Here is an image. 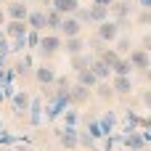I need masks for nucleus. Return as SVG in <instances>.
I'll return each mask as SVG.
<instances>
[{"label":"nucleus","instance_id":"f257e3e1","mask_svg":"<svg viewBox=\"0 0 151 151\" xmlns=\"http://www.w3.org/2000/svg\"><path fill=\"white\" fill-rule=\"evenodd\" d=\"M42 58H50V56H56L58 50H61V35L58 32H48V35H40V42H37V48H35Z\"/></svg>","mask_w":151,"mask_h":151},{"label":"nucleus","instance_id":"f03ea898","mask_svg":"<svg viewBox=\"0 0 151 151\" xmlns=\"http://www.w3.org/2000/svg\"><path fill=\"white\" fill-rule=\"evenodd\" d=\"M119 32H122V29H119V24H117L114 19H104V21L96 24V35H98L104 42H114V40L119 37Z\"/></svg>","mask_w":151,"mask_h":151},{"label":"nucleus","instance_id":"7ed1b4c3","mask_svg":"<svg viewBox=\"0 0 151 151\" xmlns=\"http://www.w3.org/2000/svg\"><path fill=\"white\" fill-rule=\"evenodd\" d=\"M127 61H130V66L138 69V72H149V66H151L149 50H143V48H133V50H127Z\"/></svg>","mask_w":151,"mask_h":151},{"label":"nucleus","instance_id":"20e7f679","mask_svg":"<svg viewBox=\"0 0 151 151\" xmlns=\"http://www.w3.org/2000/svg\"><path fill=\"white\" fill-rule=\"evenodd\" d=\"M119 143L127 151H141V149L149 146V143L143 141V133H141V130H127V133H122V141H119Z\"/></svg>","mask_w":151,"mask_h":151},{"label":"nucleus","instance_id":"39448f33","mask_svg":"<svg viewBox=\"0 0 151 151\" xmlns=\"http://www.w3.org/2000/svg\"><path fill=\"white\" fill-rule=\"evenodd\" d=\"M29 98H32V96H29L27 90H13V96H11V109H13L16 117H24V114H27Z\"/></svg>","mask_w":151,"mask_h":151},{"label":"nucleus","instance_id":"423d86ee","mask_svg":"<svg viewBox=\"0 0 151 151\" xmlns=\"http://www.w3.org/2000/svg\"><path fill=\"white\" fill-rule=\"evenodd\" d=\"M80 32H82V24L74 19V13H69V16H64V19H61L58 35H64V37H77Z\"/></svg>","mask_w":151,"mask_h":151},{"label":"nucleus","instance_id":"0eeeda50","mask_svg":"<svg viewBox=\"0 0 151 151\" xmlns=\"http://www.w3.org/2000/svg\"><path fill=\"white\" fill-rule=\"evenodd\" d=\"M27 29H29L27 21H19V19H5V24H3V32H5L8 40H13V37H24Z\"/></svg>","mask_w":151,"mask_h":151},{"label":"nucleus","instance_id":"6e6552de","mask_svg":"<svg viewBox=\"0 0 151 151\" xmlns=\"http://www.w3.org/2000/svg\"><path fill=\"white\" fill-rule=\"evenodd\" d=\"M77 133H80V130H77L74 125H64V127L58 130V143H61L64 149H69V151L77 149Z\"/></svg>","mask_w":151,"mask_h":151},{"label":"nucleus","instance_id":"1a4fd4ad","mask_svg":"<svg viewBox=\"0 0 151 151\" xmlns=\"http://www.w3.org/2000/svg\"><path fill=\"white\" fill-rule=\"evenodd\" d=\"M109 11L114 13V21H127L133 5H130L127 0H111V3H109Z\"/></svg>","mask_w":151,"mask_h":151},{"label":"nucleus","instance_id":"9d476101","mask_svg":"<svg viewBox=\"0 0 151 151\" xmlns=\"http://www.w3.org/2000/svg\"><path fill=\"white\" fill-rule=\"evenodd\" d=\"M32 72H35V80H37L40 85H53V80H56V69H53L50 64L32 66Z\"/></svg>","mask_w":151,"mask_h":151},{"label":"nucleus","instance_id":"9b49d317","mask_svg":"<svg viewBox=\"0 0 151 151\" xmlns=\"http://www.w3.org/2000/svg\"><path fill=\"white\" fill-rule=\"evenodd\" d=\"M111 90L114 93H119V96H130L135 88H133V80H130V74H114V80H111Z\"/></svg>","mask_w":151,"mask_h":151},{"label":"nucleus","instance_id":"f8f14e48","mask_svg":"<svg viewBox=\"0 0 151 151\" xmlns=\"http://www.w3.org/2000/svg\"><path fill=\"white\" fill-rule=\"evenodd\" d=\"M27 117H29V125L32 127H40L42 125V98H29Z\"/></svg>","mask_w":151,"mask_h":151},{"label":"nucleus","instance_id":"ddd939ff","mask_svg":"<svg viewBox=\"0 0 151 151\" xmlns=\"http://www.w3.org/2000/svg\"><path fill=\"white\" fill-rule=\"evenodd\" d=\"M3 11H5V19H19V21H24V19H27V13H29L27 3H21V0H13V3H8Z\"/></svg>","mask_w":151,"mask_h":151},{"label":"nucleus","instance_id":"4468645a","mask_svg":"<svg viewBox=\"0 0 151 151\" xmlns=\"http://www.w3.org/2000/svg\"><path fill=\"white\" fill-rule=\"evenodd\" d=\"M27 27L29 29H37V32H45V8H35L27 13Z\"/></svg>","mask_w":151,"mask_h":151},{"label":"nucleus","instance_id":"2eb2a0df","mask_svg":"<svg viewBox=\"0 0 151 151\" xmlns=\"http://www.w3.org/2000/svg\"><path fill=\"white\" fill-rule=\"evenodd\" d=\"M61 48L69 53V56H74V53H82L85 50V40L77 35V37H61Z\"/></svg>","mask_w":151,"mask_h":151},{"label":"nucleus","instance_id":"dca6fc26","mask_svg":"<svg viewBox=\"0 0 151 151\" xmlns=\"http://www.w3.org/2000/svg\"><path fill=\"white\" fill-rule=\"evenodd\" d=\"M69 98H72V104H85L88 98H90V88H85V85H69Z\"/></svg>","mask_w":151,"mask_h":151},{"label":"nucleus","instance_id":"f3484780","mask_svg":"<svg viewBox=\"0 0 151 151\" xmlns=\"http://www.w3.org/2000/svg\"><path fill=\"white\" fill-rule=\"evenodd\" d=\"M50 8H56L61 16H69L80 8V0H50Z\"/></svg>","mask_w":151,"mask_h":151},{"label":"nucleus","instance_id":"a211bd4d","mask_svg":"<svg viewBox=\"0 0 151 151\" xmlns=\"http://www.w3.org/2000/svg\"><path fill=\"white\" fill-rule=\"evenodd\" d=\"M88 69H90L98 80H109V74H111V66H106L98 56H93V61H90V66H88Z\"/></svg>","mask_w":151,"mask_h":151},{"label":"nucleus","instance_id":"6ab92c4d","mask_svg":"<svg viewBox=\"0 0 151 151\" xmlns=\"http://www.w3.org/2000/svg\"><path fill=\"white\" fill-rule=\"evenodd\" d=\"M61 13L56 11V8H45V29H50V32H58V27H61Z\"/></svg>","mask_w":151,"mask_h":151},{"label":"nucleus","instance_id":"aec40b11","mask_svg":"<svg viewBox=\"0 0 151 151\" xmlns=\"http://www.w3.org/2000/svg\"><path fill=\"white\" fill-rule=\"evenodd\" d=\"M98 125H101V130H104V135H109V133H114V127H117V114H114V111H104V114L98 117Z\"/></svg>","mask_w":151,"mask_h":151},{"label":"nucleus","instance_id":"412c9836","mask_svg":"<svg viewBox=\"0 0 151 151\" xmlns=\"http://www.w3.org/2000/svg\"><path fill=\"white\" fill-rule=\"evenodd\" d=\"M88 13H90L93 24H98V21L109 19V5H101V3H93V5H88Z\"/></svg>","mask_w":151,"mask_h":151},{"label":"nucleus","instance_id":"4be33fe9","mask_svg":"<svg viewBox=\"0 0 151 151\" xmlns=\"http://www.w3.org/2000/svg\"><path fill=\"white\" fill-rule=\"evenodd\" d=\"M90 61H93V53H85V50L82 53H74L72 56V69L74 72H82V69L90 66Z\"/></svg>","mask_w":151,"mask_h":151},{"label":"nucleus","instance_id":"5701e85b","mask_svg":"<svg viewBox=\"0 0 151 151\" xmlns=\"http://www.w3.org/2000/svg\"><path fill=\"white\" fill-rule=\"evenodd\" d=\"M125 130L122 133H127V130H138V122H141V114L135 111V109H125Z\"/></svg>","mask_w":151,"mask_h":151},{"label":"nucleus","instance_id":"b1692460","mask_svg":"<svg viewBox=\"0 0 151 151\" xmlns=\"http://www.w3.org/2000/svg\"><path fill=\"white\" fill-rule=\"evenodd\" d=\"M32 66H35V61H32V56L24 50V56H21V61L13 66V72H16V74H29V72H32Z\"/></svg>","mask_w":151,"mask_h":151},{"label":"nucleus","instance_id":"393cba45","mask_svg":"<svg viewBox=\"0 0 151 151\" xmlns=\"http://www.w3.org/2000/svg\"><path fill=\"white\" fill-rule=\"evenodd\" d=\"M133 72H135V69H133V66H130V61H127V58H122V56L111 64V74H133Z\"/></svg>","mask_w":151,"mask_h":151},{"label":"nucleus","instance_id":"a878e982","mask_svg":"<svg viewBox=\"0 0 151 151\" xmlns=\"http://www.w3.org/2000/svg\"><path fill=\"white\" fill-rule=\"evenodd\" d=\"M77 82L93 90V88H96V82H98V77H96V74H93L90 69H82V72H77Z\"/></svg>","mask_w":151,"mask_h":151},{"label":"nucleus","instance_id":"bb28decb","mask_svg":"<svg viewBox=\"0 0 151 151\" xmlns=\"http://www.w3.org/2000/svg\"><path fill=\"white\" fill-rule=\"evenodd\" d=\"M96 96H98L101 101H111L114 90H111V85H109L106 80H98V82H96Z\"/></svg>","mask_w":151,"mask_h":151},{"label":"nucleus","instance_id":"cd10ccee","mask_svg":"<svg viewBox=\"0 0 151 151\" xmlns=\"http://www.w3.org/2000/svg\"><path fill=\"white\" fill-rule=\"evenodd\" d=\"M85 122H88V130H85V133H88L90 138H96V141H101V138H104V130H101V125H98V119H96V117H85Z\"/></svg>","mask_w":151,"mask_h":151},{"label":"nucleus","instance_id":"c85d7f7f","mask_svg":"<svg viewBox=\"0 0 151 151\" xmlns=\"http://www.w3.org/2000/svg\"><path fill=\"white\" fill-rule=\"evenodd\" d=\"M114 42H117V45H114V50H117L119 56H122V53H127V50L133 48V42H130V37H127V35H122V32H119V37H117Z\"/></svg>","mask_w":151,"mask_h":151},{"label":"nucleus","instance_id":"c756f323","mask_svg":"<svg viewBox=\"0 0 151 151\" xmlns=\"http://www.w3.org/2000/svg\"><path fill=\"white\" fill-rule=\"evenodd\" d=\"M98 58H101V61H104L106 66H111V64H114V61L119 58V53H117L114 48H109V45H106V48H104V50L98 53Z\"/></svg>","mask_w":151,"mask_h":151},{"label":"nucleus","instance_id":"7c9ffc66","mask_svg":"<svg viewBox=\"0 0 151 151\" xmlns=\"http://www.w3.org/2000/svg\"><path fill=\"white\" fill-rule=\"evenodd\" d=\"M8 45H11V53H24V50H29V48H27V35L8 40Z\"/></svg>","mask_w":151,"mask_h":151},{"label":"nucleus","instance_id":"2f4dec72","mask_svg":"<svg viewBox=\"0 0 151 151\" xmlns=\"http://www.w3.org/2000/svg\"><path fill=\"white\" fill-rule=\"evenodd\" d=\"M106 45H109V42H104L98 35H96V37H90V42H85V48H90V53H93V56H98V53H101Z\"/></svg>","mask_w":151,"mask_h":151},{"label":"nucleus","instance_id":"473e14b6","mask_svg":"<svg viewBox=\"0 0 151 151\" xmlns=\"http://www.w3.org/2000/svg\"><path fill=\"white\" fill-rule=\"evenodd\" d=\"M77 146H85V149H96V146H98V141H96V138H90L88 133H77Z\"/></svg>","mask_w":151,"mask_h":151},{"label":"nucleus","instance_id":"72a5a7b5","mask_svg":"<svg viewBox=\"0 0 151 151\" xmlns=\"http://www.w3.org/2000/svg\"><path fill=\"white\" fill-rule=\"evenodd\" d=\"M40 35H42V32H37V29H27V48H37Z\"/></svg>","mask_w":151,"mask_h":151},{"label":"nucleus","instance_id":"f704fd0d","mask_svg":"<svg viewBox=\"0 0 151 151\" xmlns=\"http://www.w3.org/2000/svg\"><path fill=\"white\" fill-rule=\"evenodd\" d=\"M61 117H64V125H74V127H77V122H80V114H77V111H72V109H66Z\"/></svg>","mask_w":151,"mask_h":151},{"label":"nucleus","instance_id":"c9c22d12","mask_svg":"<svg viewBox=\"0 0 151 151\" xmlns=\"http://www.w3.org/2000/svg\"><path fill=\"white\" fill-rule=\"evenodd\" d=\"M16 143H19V138H13V135H8L5 130H0V146L8 149V146H16Z\"/></svg>","mask_w":151,"mask_h":151},{"label":"nucleus","instance_id":"e433bc0d","mask_svg":"<svg viewBox=\"0 0 151 151\" xmlns=\"http://www.w3.org/2000/svg\"><path fill=\"white\" fill-rule=\"evenodd\" d=\"M138 24H141V27H149V24H151V11H143V8H141V13H138Z\"/></svg>","mask_w":151,"mask_h":151},{"label":"nucleus","instance_id":"4c0bfd02","mask_svg":"<svg viewBox=\"0 0 151 151\" xmlns=\"http://www.w3.org/2000/svg\"><path fill=\"white\" fill-rule=\"evenodd\" d=\"M53 85H56V88H69V80H66V77H58V74H56Z\"/></svg>","mask_w":151,"mask_h":151},{"label":"nucleus","instance_id":"58836bf2","mask_svg":"<svg viewBox=\"0 0 151 151\" xmlns=\"http://www.w3.org/2000/svg\"><path fill=\"white\" fill-rule=\"evenodd\" d=\"M143 50H151V35H143V42H141Z\"/></svg>","mask_w":151,"mask_h":151},{"label":"nucleus","instance_id":"ea45409f","mask_svg":"<svg viewBox=\"0 0 151 151\" xmlns=\"http://www.w3.org/2000/svg\"><path fill=\"white\" fill-rule=\"evenodd\" d=\"M138 8H143V11H151V0H138Z\"/></svg>","mask_w":151,"mask_h":151},{"label":"nucleus","instance_id":"a19ab883","mask_svg":"<svg viewBox=\"0 0 151 151\" xmlns=\"http://www.w3.org/2000/svg\"><path fill=\"white\" fill-rule=\"evenodd\" d=\"M141 98H143V104H146V106H151V93H149V90H146V93H143Z\"/></svg>","mask_w":151,"mask_h":151},{"label":"nucleus","instance_id":"79ce46f5","mask_svg":"<svg viewBox=\"0 0 151 151\" xmlns=\"http://www.w3.org/2000/svg\"><path fill=\"white\" fill-rule=\"evenodd\" d=\"M5 24V11H3V3H0V27Z\"/></svg>","mask_w":151,"mask_h":151},{"label":"nucleus","instance_id":"37998d69","mask_svg":"<svg viewBox=\"0 0 151 151\" xmlns=\"http://www.w3.org/2000/svg\"><path fill=\"white\" fill-rule=\"evenodd\" d=\"M40 5L42 8H50V0H40Z\"/></svg>","mask_w":151,"mask_h":151},{"label":"nucleus","instance_id":"c03bdc74","mask_svg":"<svg viewBox=\"0 0 151 151\" xmlns=\"http://www.w3.org/2000/svg\"><path fill=\"white\" fill-rule=\"evenodd\" d=\"M90 3H101V5H109L111 0H90Z\"/></svg>","mask_w":151,"mask_h":151},{"label":"nucleus","instance_id":"a18cd8bd","mask_svg":"<svg viewBox=\"0 0 151 151\" xmlns=\"http://www.w3.org/2000/svg\"><path fill=\"white\" fill-rule=\"evenodd\" d=\"M3 40H8V37H5V32H3V27H0V42H3Z\"/></svg>","mask_w":151,"mask_h":151},{"label":"nucleus","instance_id":"49530a36","mask_svg":"<svg viewBox=\"0 0 151 151\" xmlns=\"http://www.w3.org/2000/svg\"><path fill=\"white\" fill-rule=\"evenodd\" d=\"M5 151H19V149H11V146H8V149H5Z\"/></svg>","mask_w":151,"mask_h":151},{"label":"nucleus","instance_id":"de8ad7c7","mask_svg":"<svg viewBox=\"0 0 151 151\" xmlns=\"http://www.w3.org/2000/svg\"><path fill=\"white\" fill-rule=\"evenodd\" d=\"M21 3H32V0H21Z\"/></svg>","mask_w":151,"mask_h":151},{"label":"nucleus","instance_id":"09e8293b","mask_svg":"<svg viewBox=\"0 0 151 151\" xmlns=\"http://www.w3.org/2000/svg\"><path fill=\"white\" fill-rule=\"evenodd\" d=\"M141 151H149V146H146V149H141Z\"/></svg>","mask_w":151,"mask_h":151},{"label":"nucleus","instance_id":"8fccbe9b","mask_svg":"<svg viewBox=\"0 0 151 151\" xmlns=\"http://www.w3.org/2000/svg\"><path fill=\"white\" fill-rule=\"evenodd\" d=\"M0 130H3V122H0Z\"/></svg>","mask_w":151,"mask_h":151},{"label":"nucleus","instance_id":"3c124183","mask_svg":"<svg viewBox=\"0 0 151 151\" xmlns=\"http://www.w3.org/2000/svg\"><path fill=\"white\" fill-rule=\"evenodd\" d=\"M0 151H5V149H3V146H0Z\"/></svg>","mask_w":151,"mask_h":151},{"label":"nucleus","instance_id":"603ef678","mask_svg":"<svg viewBox=\"0 0 151 151\" xmlns=\"http://www.w3.org/2000/svg\"><path fill=\"white\" fill-rule=\"evenodd\" d=\"M0 3H5V0H0Z\"/></svg>","mask_w":151,"mask_h":151},{"label":"nucleus","instance_id":"864d4df0","mask_svg":"<svg viewBox=\"0 0 151 151\" xmlns=\"http://www.w3.org/2000/svg\"><path fill=\"white\" fill-rule=\"evenodd\" d=\"M127 3H133V0H127Z\"/></svg>","mask_w":151,"mask_h":151},{"label":"nucleus","instance_id":"5fc2aeb1","mask_svg":"<svg viewBox=\"0 0 151 151\" xmlns=\"http://www.w3.org/2000/svg\"><path fill=\"white\" fill-rule=\"evenodd\" d=\"M122 151H125V149H122Z\"/></svg>","mask_w":151,"mask_h":151}]
</instances>
